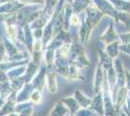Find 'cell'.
I'll list each match as a JSON object with an SVG mask.
<instances>
[{
	"label": "cell",
	"mask_w": 130,
	"mask_h": 116,
	"mask_svg": "<svg viewBox=\"0 0 130 116\" xmlns=\"http://www.w3.org/2000/svg\"><path fill=\"white\" fill-rule=\"evenodd\" d=\"M98 9L103 15H107L114 19H117L119 11L116 9L114 4L109 0H92Z\"/></svg>",
	"instance_id": "obj_1"
},
{
	"label": "cell",
	"mask_w": 130,
	"mask_h": 116,
	"mask_svg": "<svg viewBox=\"0 0 130 116\" xmlns=\"http://www.w3.org/2000/svg\"><path fill=\"white\" fill-rule=\"evenodd\" d=\"M103 16L104 15L100 12V10L96 7V5L92 2L91 0V3L87 6V8L86 9V17L89 20L93 29L97 25V23Z\"/></svg>",
	"instance_id": "obj_2"
},
{
	"label": "cell",
	"mask_w": 130,
	"mask_h": 116,
	"mask_svg": "<svg viewBox=\"0 0 130 116\" xmlns=\"http://www.w3.org/2000/svg\"><path fill=\"white\" fill-rule=\"evenodd\" d=\"M104 80H105V71L101 63L98 61L95 68V72H94V78H93V89L95 94L102 91Z\"/></svg>",
	"instance_id": "obj_3"
},
{
	"label": "cell",
	"mask_w": 130,
	"mask_h": 116,
	"mask_svg": "<svg viewBox=\"0 0 130 116\" xmlns=\"http://www.w3.org/2000/svg\"><path fill=\"white\" fill-rule=\"evenodd\" d=\"M47 66L44 64L40 67L38 73L36 74V76L34 77V78L32 79V83L33 87L36 90H39V91H43V89L45 88V85H46V79H47Z\"/></svg>",
	"instance_id": "obj_4"
},
{
	"label": "cell",
	"mask_w": 130,
	"mask_h": 116,
	"mask_svg": "<svg viewBox=\"0 0 130 116\" xmlns=\"http://www.w3.org/2000/svg\"><path fill=\"white\" fill-rule=\"evenodd\" d=\"M114 68L117 74V87L125 86V68L122 62L119 58L114 59Z\"/></svg>",
	"instance_id": "obj_5"
},
{
	"label": "cell",
	"mask_w": 130,
	"mask_h": 116,
	"mask_svg": "<svg viewBox=\"0 0 130 116\" xmlns=\"http://www.w3.org/2000/svg\"><path fill=\"white\" fill-rule=\"evenodd\" d=\"M33 91H34V87H33L32 83L31 82L25 83L24 86H23V87L17 93V97H16L17 104L29 102L30 96H31Z\"/></svg>",
	"instance_id": "obj_6"
},
{
	"label": "cell",
	"mask_w": 130,
	"mask_h": 116,
	"mask_svg": "<svg viewBox=\"0 0 130 116\" xmlns=\"http://www.w3.org/2000/svg\"><path fill=\"white\" fill-rule=\"evenodd\" d=\"M119 40V36L117 34L116 30L114 28V24H113V21L110 22L108 26V29L105 31V33L102 34L100 37H99V41L103 42L104 44H112L114 42H117Z\"/></svg>",
	"instance_id": "obj_7"
},
{
	"label": "cell",
	"mask_w": 130,
	"mask_h": 116,
	"mask_svg": "<svg viewBox=\"0 0 130 116\" xmlns=\"http://www.w3.org/2000/svg\"><path fill=\"white\" fill-rule=\"evenodd\" d=\"M127 98H128V90L126 89L125 86L118 89V91L116 92V95H115L114 100H113L115 107H116V109H117L118 112L125 105Z\"/></svg>",
	"instance_id": "obj_8"
},
{
	"label": "cell",
	"mask_w": 130,
	"mask_h": 116,
	"mask_svg": "<svg viewBox=\"0 0 130 116\" xmlns=\"http://www.w3.org/2000/svg\"><path fill=\"white\" fill-rule=\"evenodd\" d=\"M23 6L24 5L22 4L19 0L0 4V15H12V14H15L20 9H22Z\"/></svg>",
	"instance_id": "obj_9"
},
{
	"label": "cell",
	"mask_w": 130,
	"mask_h": 116,
	"mask_svg": "<svg viewBox=\"0 0 130 116\" xmlns=\"http://www.w3.org/2000/svg\"><path fill=\"white\" fill-rule=\"evenodd\" d=\"M92 110H94L98 114V116H105V111H104V98L103 92H99L95 94L94 98L92 99L91 105L90 107Z\"/></svg>",
	"instance_id": "obj_10"
},
{
	"label": "cell",
	"mask_w": 130,
	"mask_h": 116,
	"mask_svg": "<svg viewBox=\"0 0 130 116\" xmlns=\"http://www.w3.org/2000/svg\"><path fill=\"white\" fill-rule=\"evenodd\" d=\"M58 75L55 73L54 70H48L47 72V79H46V86L51 93H56L57 92V81H56V77Z\"/></svg>",
	"instance_id": "obj_11"
},
{
	"label": "cell",
	"mask_w": 130,
	"mask_h": 116,
	"mask_svg": "<svg viewBox=\"0 0 130 116\" xmlns=\"http://www.w3.org/2000/svg\"><path fill=\"white\" fill-rule=\"evenodd\" d=\"M54 38V25H53V20L51 18L45 27L43 28V38H42V43H43L44 49L49 44V43Z\"/></svg>",
	"instance_id": "obj_12"
},
{
	"label": "cell",
	"mask_w": 130,
	"mask_h": 116,
	"mask_svg": "<svg viewBox=\"0 0 130 116\" xmlns=\"http://www.w3.org/2000/svg\"><path fill=\"white\" fill-rule=\"evenodd\" d=\"M73 97L76 99V101L78 102V104L81 106V108H88V107H90L92 99L89 98V97H87V95H85L82 91L76 90V91L74 92Z\"/></svg>",
	"instance_id": "obj_13"
},
{
	"label": "cell",
	"mask_w": 130,
	"mask_h": 116,
	"mask_svg": "<svg viewBox=\"0 0 130 116\" xmlns=\"http://www.w3.org/2000/svg\"><path fill=\"white\" fill-rule=\"evenodd\" d=\"M63 104L65 105V106L68 108L69 113L70 114H76L78 111L81 109V106L78 104V102L76 101V99L71 96V97H66L64 99L60 100Z\"/></svg>",
	"instance_id": "obj_14"
},
{
	"label": "cell",
	"mask_w": 130,
	"mask_h": 116,
	"mask_svg": "<svg viewBox=\"0 0 130 116\" xmlns=\"http://www.w3.org/2000/svg\"><path fill=\"white\" fill-rule=\"evenodd\" d=\"M68 114H70L68 108L61 101H58L54 106V108L51 110L49 116H66Z\"/></svg>",
	"instance_id": "obj_15"
},
{
	"label": "cell",
	"mask_w": 130,
	"mask_h": 116,
	"mask_svg": "<svg viewBox=\"0 0 130 116\" xmlns=\"http://www.w3.org/2000/svg\"><path fill=\"white\" fill-rule=\"evenodd\" d=\"M25 72H26V65L16 67V68H14V69H11V70H9L8 72H6V75H7L9 80H14V79H16V78L23 77V76L25 75Z\"/></svg>",
	"instance_id": "obj_16"
},
{
	"label": "cell",
	"mask_w": 130,
	"mask_h": 116,
	"mask_svg": "<svg viewBox=\"0 0 130 116\" xmlns=\"http://www.w3.org/2000/svg\"><path fill=\"white\" fill-rule=\"evenodd\" d=\"M99 55H100V58H99V62L101 63V65L103 67L104 71H108L110 68L114 67V60L110 57V56L105 52V50H99Z\"/></svg>",
	"instance_id": "obj_17"
},
{
	"label": "cell",
	"mask_w": 130,
	"mask_h": 116,
	"mask_svg": "<svg viewBox=\"0 0 130 116\" xmlns=\"http://www.w3.org/2000/svg\"><path fill=\"white\" fill-rule=\"evenodd\" d=\"M13 88L10 80H7L4 82L0 83V98L4 102L9 99V97L13 94Z\"/></svg>",
	"instance_id": "obj_18"
},
{
	"label": "cell",
	"mask_w": 130,
	"mask_h": 116,
	"mask_svg": "<svg viewBox=\"0 0 130 116\" xmlns=\"http://www.w3.org/2000/svg\"><path fill=\"white\" fill-rule=\"evenodd\" d=\"M17 103L14 100H7L4 105L0 107V116H8L13 112H15V106Z\"/></svg>",
	"instance_id": "obj_19"
},
{
	"label": "cell",
	"mask_w": 130,
	"mask_h": 116,
	"mask_svg": "<svg viewBox=\"0 0 130 116\" xmlns=\"http://www.w3.org/2000/svg\"><path fill=\"white\" fill-rule=\"evenodd\" d=\"M119 44H120V42L119 41H117V42H114L112 44H109L105 47V52L108 54L113 60L116 59L118 55H119Z\"/></svg>",
	"instance_id": "obj_20"
},
{
	"label": "cell",
	"mask_w": 130,
	"mask_h": 116,
	"mask_svg": "<svg viewBox=\"0 0 130 116\" xmlns=\"http://www.w3.org/2000/svg\"><path fill=\"white\" fill-rule=\"evenodd\" d=\"M91 3V0H74L72 8L75 14H81L83 11H86L87 6Z\"/></svg>",
	"instance_id": "obj_21"
},
{
	"label": "cell",
	"mask_w": 130,
	"mask_h": 116,
	"mask_svg": "<svg viewBox=\"0 0 130 116\" xmlns=\"http://www.w3.org/2000/svg\"><path fill=\"white\" fill-rule=\"evenodd\" d=\"M10 82H11L13 91H14L15 93H18V92L24 86V84L26 83V81H25L24 76H23V77H19V78H16V79H14V80H10Z\"/></svg>",
	"instance_id": "obj_22"
},
{
	"label": "cell",
	"mask_w": 130,
	"mask_h": 116,
	"mask_svg": "<svg viewBox=\"0 0 130 116\" xmlns=\"http://www.w3.org/2000/svg\"><path fill=\"white\" fill-rule=\"evenodd\" d=\"M29 101H30L34 105H40V104L42 103V101H43V98H42V92L39 91V90L34 89V91H33L31 96H30V100H29Z\"/></svg>",
	"instance_id": "obj_23"
},
{
	"label": "cell",
	"mask_w": 130,
	"mask_h": 116,
	"mask_svg": "<svg viewBox=\"0 0 130 116\" xmlns=\"http://www.w3.org/2000/svg\"><path fill=\"white\" fill-rule=\"evenodd\" d=\"M30 106H34L32 103L29 101V102H25V103H21V104H17L16 106H15V112L16 113H21L22 110H24V109H26L28 107H30Z\"/></svg>",
	"instance_id": "obj_24"
},
{
	"label": "cell",
	"mask_w": 130,
	"mask_h": 116,
	"mask_svg": "<svg viewBox=\"0 0 130 116\" xmlns=\"http://www.w3.org/2000/svg\"><path fill=\"white\" fill-rule=\"evenodd\" d=\"M8 61V56H7V51H6V48L3 40L0 41V64L4 63Z\"/></svg>",
	"instance_id": "obj_25"
},
{
	"label": "cell",
	"mask_w": 130,
	"mask_h": 116,
	"mask_svg": "<svg viewBox=\"0 0 130 116\" xmlns=\"http://www.w3.org/2000/svg\"><path fill=\"white\" fill-rule=\"evenodd\" d=\"M76 116H98V114L91 108H81L80 110L77 112Z\"/></svg>",
	"instance_id": "obj_26"
},
{
	"label": "cell",
	"mask_w": 130,
	"mask_h": 116,
	"mask_svg": "<svg viewBox=\"0 0 130 116\" xmlns=\"http://www.w3.org/2000/svg\"><path fill=\"white\" fill-rule=\"evenodd\" d=\"M81 24H82V20L80 19V17H79V15L73 13V15L71 16V18H70V27L80 28Z\"/></svg>",
	"instance_id": "obj_27"
},
{
	"label": "cell",
	"mask_w": 130,
	"mask_h": 116,
	"mask_svg": "<svg viewBox=\"0 0 130 116\" xmlns=\"http://www.w3.org/2000/svg\"><path fill=\"white\" fill-rule=\"evenodd\" d=\"M33 37L35 40H42L43 38V28H37L32 30Z\"/></svg>",
	"instance_id": "obj_28"
},
{
	"label": "cell",
	"mask_w": 130,
	"mask_h": 116,
	"mask_svg": "<svg viewBox=\"0 0 130 116\" xmlns=\"http://www.w3.org/2000/svg\"><path fill=\"white\" fill-rule=\"evenodd\" d=\"M33 111H34V106H30L26 109L22 110L21 113H19V116H32Z\"/></svg>",
	"instance_id": "obj_29"
},
{
	"label": "cell",
	"mask_w": 130,
	"mask_h": 116,
	"mask_svg": "<svg viewBox=\"0 0 130 116\" xmlns=\"http://www.w3.org/2000/svg\"><path fill=\"white\" fill-rule=\"evenodd\" d=\"M125 87L130 92V72L125 68Z\"/></svg>",
	"instance_id": "obj_30"
},
{
	"label": "cell",
	"mask_w": 130,
	"mask_h": 116,
	"mask_svg": "<svg viewBox=\"0 0 130 116\" xmlns=\"http://www.w3.org/2000/svg\"><path fill=\"white\" fill-rule=\"evenodd\" d=\"M119 51H122L126 54L130 55V44H119Z\"/></svg>",
	"instance_id": "obj_31"
},
{
	"label": "cell",
	"mask_w": 130,
	"mask_h": 116,
	"mask_svg": "<svg viewBox=\"0 0 130 116\" xmlns=\"http://www.w3.org/2000/svg\"><path fill=\"white\" fill-rule=\"evenodd\" d=\"M7 80H9V79H8V77H7L6 73L3 72V71H0V83L7 81Z\"/></svg>",
	"instance_id": "obj_32"
},
{
	"label": "cell",
	"mask_w": 130,
	"mask_h": 116,
	"mask_svg": "<svg viewBox=\"0 0 130 116\" xmlns=\"http://www.w3.org/2000/svg\"><path fill=\"white\" fill-rule=\"evenodd\" d=\"M118 116H127V114L125 113V111L122 109V107L119 109V111L118 112Z\"/></svg>",
	"instance_id": "obj_33"
},
{
	"label": "cell",
	"mask_w": 130,
	"mask_h": 116,
	"mask_svg": "<svg viewBox=\"0 0 130 116\" xmlns=\"http://www.w3.org/2000/svg\"><path fill=\"white\" fill-rule=\"evenodd\" d=\"M8 116H19V114H18V113H16V112H13V113L9 114Z\"/></svg>",
	"instance_id": "obj_34"
},
{
	"label": "cell",
	"mask_w": 130,
	"mask_h": 116,
	"mask_svg": "<svg viewBox=\"0 0 130 116\" xmlns=\"http://www.w3.org/2000/svg\"><path fill=\"white\" fill-rule=\"evenodd\" d=\"M70 116H76L75 114H70Z\"/></svg>",
	"instance_id": "obj_35"
},
{
	"label": "cell",
	"mask_w": 130,
	"mask_h": 116,
	"mask_svg": "<svg viewBox=\"0 0 130 116\" xmlns=\"http://www.w3.org/2000/svg\"><path fill=\"white\" fill-rule=\"evenodd\" d=\"M66 116H70V114H68V115H66Z\"/></svg>",
	"instance_id": "obj_36"
}]
</instances>
